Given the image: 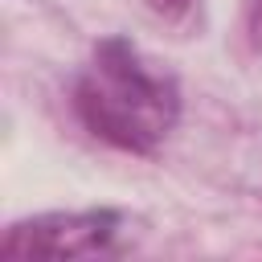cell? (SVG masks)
Instances as JSON below:
<instances>
[{"label": "cell", "mask_w": 262, "mask_h": 262, "mask_svg": "<svg viewBox=\"0 0 262 262\" xmlns=\"http://www.w3.org/2000/svg\"><path fill=\"white\" fill-rule=\"evenodd\" d=\"M119 217L106 209H86V213H41L33 221H16L0 254L4 258H86L106 250L115 237Z\"/></svg>", "instance_id": "cell-2"}, {"label": "cell", "mask_w": 262, "mask_h": 262, "mask_svg": "<svg viewBox=\"0 0 262 262\" xmlns=\"http://www.w3.org/2000/svg\"><path fill=\"white\" fill-rule=\"evenodd\" d=\"M82 123L127 151H156V143L176 123V86L172 78L147 70V61L127 41H102L90 70L78 82Z\"/></svg>", "instance_id": "cell-1"}]
</instances>
